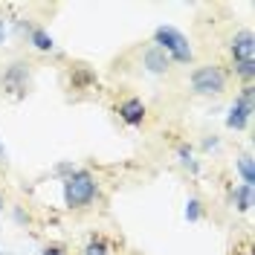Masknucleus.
Masks as SVG:
<instances>
[{
	"instance_id": "nucleus-18",
	"label": "nucleus",
	"mask_w": 255,
	"mask_h": 255,
	"mask_svg": "<svg viewBox=\"0 0 255 255\" xmlns=\"http://www.w3.org/2000/svg\"><path fill=\"white\" fill-rule=\"evenodd\" d=\"M3 32H6V26H3V20H0V44H3Z\"/></svg>"
},
{
	"instance_id": "nucleus-2",
	"label": "nucleus",
	"mask_w": 255,
	"mask_h": 255,
	"mask_svg": "<svg viewBox=\"0 0 255 255\" xmlns=\"http://www.w3.org/2000/svg\"><path fill=\"white\" fill-rule=\"evenodd\" d=\"M157 44H159L162 52H171L177 61H189V58H191L189 41L183 38V32L171 29V26H159V29H157Z\"/></svg>"
},
{
	"instance_id": "nucleus-20",
	"label": "nucleus",
	"mask_w": 255,
	"mask_h": 255,
	"mask_svg": "<svg viewBox=\"0 0 255 255\" xmlns=\"http://www.w3.org/2000/svg\"><path fill=\"white\" fill-rule=\"evenodd\" d=\"M0 209H3V203H0Z\"/></svg>"
},
{
	"instance_id": "nucleus-11",
	"label": "nucleus",
	"mask_w": 255,
	"mask_h": 255,
	"mask_svg": "<svg viewBox=\"0 0 255 255\" xmlns=\"http://www.w3.org/2000/svg\"><path fill=\"white\" fill-rule=\"evenodd\" d=\"M32 44L38 49H52V38L44 29H32Z\"/></svg>"
},
{
	"instance_id": "nucleus-13",
	"label": "nucleus",
	"mask_w": 255,
	"mask_h": 255,
	"mask_svg": "<svg viewBox=\"0 0 255 255\" xmlns=\"http://www.w3.org/2000/svg\"><path fill=\"white\" fill-rule=\"evenodd\" d=\"M84 255H108V247H105L102 241H93V244L84 250Z\"/></svg>"
},
{
	"instance_id": "nucleus-16",
	"label": "nucleus",
	"mask_w": 255,
	"mask_h": 255,
	"mask_svg": "<svg viewBox=\"0 0 255 255\" xmlns=\"http://www.w3.org/2000/svg\"><path fill=\"white\" fill-rule=\"evenodd\" d=\"M180 162H183V165H189L191 171H197V162L191 159V154L186 151V148H180Z\"/></svg>"
},
{
	"instance_id": "nucleus-10",
	"label": "nucleus",
	"mask_w": 255,
	"mask_h": 255,
	"mask_svg": "<svg viewBox=\"0 0 255 255\" xmlns=\"http://www.w3.org/2000/svg\"><path fill=\"white\" fill-rule=\"evenodd\" d=\"M235 200H238L241 212H247V209L253 206V189H250V186H241V189H235Z\"/></svg>"
},
{
	"instance_id": "nucleus-8",
	"label": "nucleus",
	"mask_w": 255,
	"mask_h": 255,
	"mask_svg": "<svg viewBox=\"0 0 255 255\" xmlns=\"http://www.w3.org/2000/svg\"><path fill=\"white\" fill-rule=\"evenodd\" d=\"M23 79H26V67H20V64H15V67H12V70H9V73H6V84H9V87H12V90H17V93H20V90H23Z\"/></svg>"
},
{
	"instance_id": "nucleus-6",
	"label": "nucleus",
	"mask_w": 255,
	"mask_h": 255,
	"mask_svg": "<svg viewBox=\"0 0 255 255\" xmlns=\"http://www.w3.org/2000/svg\"><path fill=\"white\" fill-rule=\"evenodd\" d=\"M145 67L151 70V73H165L168 70V55L162 52V49H148L145 52Z\"/></svg>"
},
{
	"instance_id": "nucleus-19",
	"label": "nucleus",
	"mask_w": 255,
	"mask_h": 255,
	"mask_svg": "<svg viewBox=\"0 0 255 255\" xmlns=\"http://www.w3.org/2000/svg\"><path fill=\"white\" fill-rule=\"evenodd\" d=\"M0 157H3V145H0Z\"/></svg>"
},
{
	"instance_id": "nucleus-9",
	"label": "nucleus",
	"mask_w": 255,
	"mask_h": 255,
	"mask_svg": "<svg viewBox=\"0 0 255 255\" xmlns=\"http://www.w3.org/2000/svg\"><path fill=\"white\" fill-rule=\"evenodd\" d=\"M238 171L244 174V186H250V189H253V183H255V174H253V159H250V157H241V159H238Z\"/></svg>"
},
{
	"instance_id": "nucleus-7",
	"label": "nucleus",
	"mask_w": 255,
	"mask_h": 255,
	"mask_svg": "<svg viewBox=\"0 0 255 255\" xmlns=\"http://www.w3.org/2000/svg\"><path fill=\"white\" fill-rule=\"evenodd\" d=\"M250 122V111L247 108H241L238 102L229 108V116H226V128H232V130H238V128H244Z\"/></svg>"
},
{
	"instance_id": "nucleus-5",
	"label": "nucleus",
	"mask_w": 255,
	"mask_h": 255,
	"mask_svg": "<svg viewBox=\"0 0 255 255\" xmlns=\"http://www.w3.org/2000/svg\"><path fill=\"white\" fill-rule=\"evenodd\" d=\"M119 113H122V119H125L128 125H139V122H142L145 108H142L139 99H130V102H125V105L119 108Z\"/></svg>"
},
{
	"instance_id": "nucleus-4",
	"label": "nucleus",
	"mask_w": 255,
	"mask_h": 255,
	"mask_svg": "<svg viewBox=\"0 0 255 255\" xmlns=\"http://www.w3.org/2000/svg\"><path fill=\"white\" fill-rule=\"evenodd\" d=\"M253 52H255V44H253V32H238L232 38V55L238 64H247L253 61Z\"/></svg>"
},
{
	"instance_id": "nucleus-14",
	"label": "nucleus",
	"mask_w": 255,
	"mask_h": 255,
	"mask_svg": "<svg viewBox=\"0 0 255 255\" xmlns=\"http://www.w3.org/2000/svg\"><path fill=\"white\" fill-rule=\"evenodd\" d=\"M186 218H189V221H197V218H200V203H197V200H189V206H186Z\"/></svg>"
},
{
	"instance_id": "nucleus-3",
	"label": "nucleus",
	"mask_w": 255,
	"mask_h": 255,
	"mask_svg": "<svg viewBox=\"0 0 255 255\" xmlns=\"http://www.w3.org/2000/svg\"><path fill=\"white\" fill-rule=\"evenodd\" d=\"M223 84H226V76H223L218 67H200L191 76V87L197 93H221Z\"/></svg>"
},
{
	"instance_id": "nucleus-17",
	"label": "nucleus",
	"mask_w": 255,
	"mask_h": 255,
	"mask_svg": "<svg viewBox=\"0 0 255 255\" xmlns=\"http://www.w3.org/2000/svg\"><path fill=\"white\" fill-rule=\"evenodd\" d=\"M44 255H61L58 250H44Z\"/></svg>"
},
{
	"instance_id": "nucleus-12",
	"label": "nucleus",
	"mask_w": 255,
	"mask_h": 255,
	"mask_svg": "<svg viewBox=\"0 0 255 255\" xmlns=\"http://www.w3.org/2000/svg\"><path fill=\"white\" fill-rule=\"evenodd\" d=\"M241 108H247V111L253 113V84H247L244 90H241V99H238Z\"/></svg>"
},
{
	"instance_id": "nucleus-1",
	"label": "nucleus",
	"mask_w": 255,
	"mask_h": 255,
	"mask_svg": "<svg viewBox=\"0 0 255 255\" xmlns=\"http://www.w3.org/2000/svg\"><path fill=\"white\" fill-rule=\"evenodd\" d=\"M64 197H67V206L73 209L87 206L96 197V180L87 171H73L64 183Z\"/></svg>"
},
{
	"instance_id": "nucleus-15",
	"label": "nucleus",
	"mask_w": 255,
	"mask_h": 255,
	"mask_svg": "<svg viewBox=\"0 0 255 255\" xmlns=\"http://www.w3.org/2000/svg\"><path fill=\"white\" fill-rule=\"evenodd\" d=\"M238 73L244 79H253L255 76V61H247V64H238Z\"/></svg>"
}]
</instances>
